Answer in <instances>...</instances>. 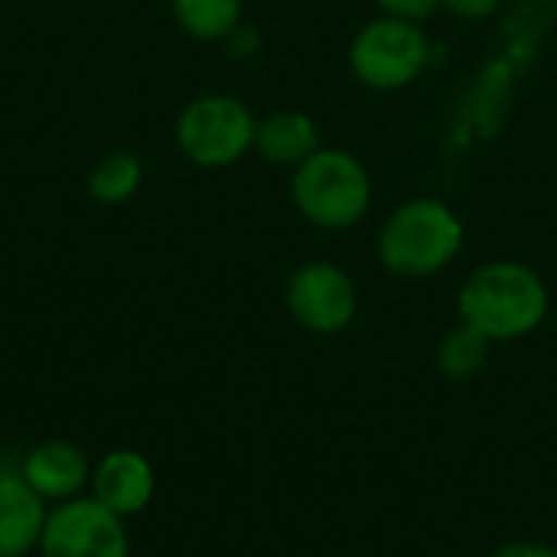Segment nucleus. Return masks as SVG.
I'll use <instances>...</instances> for the list:
<instances>
[{
  "mask_svg": "<svg viewBox=\"0 0 557 557\" xmlns=\"http://www.w3.org/2000/svg\"><path fill=\"white\" fill-rule=\"evenodd\" d=\"M49 509L23 476H0V557H23L39 545Z\"/></svg>",
  "mask_w": 557,
  "mask_h": 557,
  "instance_id": "obj_9",
  "label": "nucleus"
},
{
  "mask_svg": "<svg viewBox=\"0 0 557 557\" xmlns=\"http://www.w3.org/2000/svg\"><path fill=\"white\" fill-rule=\"evenodd\" d=\"M372 199V183L362 163L343 150H317L297 166L294 202L320 228L356 225Z\"/></svg>",
  "mask_w": 557,
  "mask_h": 557,
  "instance_id": "obj_3",
  "label": "nucleus"
},
{
  "mask_svg": "<svg viewBox=\"0 0 557 557\" xmlns=\"http://www.w3.org/2000/svg\"><path fill=\"white\" fill-rule=\"evenodd\" d=\"M255 131L258 124L238 98L202 95L180 114L176 144L199 166H228L248 153Z\"/></svg>",
  "mask_w": 557,
  "mask_h": 557,
  "instance_id": "obj_4",
  "label": "nucleus"
},
{
  "mask_svg": "<svg viewBox=\"0 0 557 557\" xmlns=\"http://www.w3.org/2000/svg\"><path fill=\"white\" fill-rule=\"evenodd\" d=\"M493 557H557V548L542 542H509Z\"/></svg>",
  "mask_w": 557,
  "mask_h": 557,
  "instance_id": "obj_17",
  "label": "nucleus"
},
{
  "mask_svg": "<svg viewBox=\"0 0 557 557\" xmlns=\"http://www.w3.org/2000/svg\"><path fill=\"white\" fill-rule=\"evenodd\" d=\"M180 26L196 39H222L238 26L242 0H173Z\"/></svg>",
  "mask_w": 557,
  "mask_h": 557,
  "instance_id": "obj_13",
  "label": "nucleus"
},
{
  "mask_svg": "<svg viewBox=\"0 0 557 557\" xmlns=\"http://www.w3.org/2000/svg\"><path fill=\"white\" fill-rule=\"evenodd\" d=\"M503 0H441V7H447L450 13L463 16V20H483L490 16Z\"/></svg>",
  "mask_w": 557,
  "mask_h": 557,
  "instance_id": "obj_16",
  "label": "nucleus"
},
{
  "mask_svg": "<svg viewBox=\"0 0 557 557\" xmlns=\"http://www.w3.org/2000/svg\"><path fill=\"white\" fill-rule=\"evenodd\" d=\"M140 180H144V166L134 153H111L88 176V193L91 199L114 206V202L131 199L140 189Z\"/></svg>",
  "mask_w": 557,
  "mask_h": 557,
  "instance_id": "obj_14",
  "label": "nucleus"
},
{
  "mask_svg": "<svg viewBox=\"0 0 557 557\" xmlns=\"http://www.w3.org/2000/svg\"><path fill=\"white\" fill-rule=\"evenodd\" d=\"M255 147L271 163L300 166L304 160H310L320 150V131L307 114L281 111V114H271L258 124Z\"/></svg>",
  "mask_w": 557,
  "mask_h": 557,
  "instance_id": "obj_11",
  "label": "nucleus"
},
{
  "mask_svg": "<svg viewBox=\"0 0 557 557\" xmlns=\"http://www.w3.org/2000/svg\"><path fill=\"white\" fill-rule=\"evenodd\" d=\"M463 245L460 219L437 199H414L392 212L379 235V255L392 274L428 277L447 268Z\"/></svg>",
  "mask_w": 557,
  "mask_h": 557,
  "instance_id": "obj_2",
  "label": "nucleus"
},
{
  "mask_svg": "<svg viewBox=\"0 0 557 557\" xmlns=\"http://www.w3.org/2000/svg\"><path fill=\"white\" fill-rule=\"evenodd\" d=\"M42 557H127L124 519L91 499H65L49 512L42 539Z\"/></svg>",
  "mask_w": 557,
  "mask_h": 557,
  "instance_id": "obj_6",
  "label": "nucleus"
},
{
  "mask_svg": "<svg viewBox=\"0 0 557 557\" xmlns=\"http://www.w3.org/2000/svg\"><path fill=\"white\" fill-rule=\"evenodd\" d=\"M486 356H490V339L467 323L450 330L437 346V366L454 382H470L476 372H483Z\"/></svg>",
  "mask_w": 557,
  "mask_h": 557,
  "instance_id": "obj_12",
  "label": "nucleus"
},
{
  "mask_svg": "<svg viewBox=\"0 0 557 557\" xmlns=\"http://www.w3.org/2000/svg\"><path fill=\"white\" fill-rule=\"evenodd\" d=\"M352 72L372 88H401L428 65L424 33L401 16L369 23L352 42Z\"/></svg>",
  "mask_w": 557,
  "mask_h": 557,
  "instance_id": "obj_5",
  "label": "nucleus"
},
{
  "mask_svg": "<svg viewBox=\"0 0 557 557\" xmlns=\"http://www.w3.org/2000/svg\"><path fill=\"white\" fill-rule=\"evenodd\" d=\"M548 313L542 277L519 261H493L473 271L460 290V317L490 343L522 339Z\"/></svg>",
  "mask_w": 557,
  "mask_h": 557,
  "instance_id": "obj_1",
  "label": "nucleus"
},
{
  "mask_svg": "<svg viewBox=\"0 0 557 557\" xmlns=\"http://www.w3.org/2000/svg\"><path fill=\"white\" fill-rule=\"evenodd\" d=\"M91 496L121 519L137 516L153 499V467L137 450H111L91 473Z\"/></svg>",
  "mask_w": 557,
  "mask_h": 557,
  "instance_id": "obj_8",
  "label": "nucleus"
},
{
  "mask_svg": "<svg viewBox=\"0 0 557 557\" xmlns=\"http://www.w3.org/2000/svg\"><path fill=\"white\" fill-rule=\"evenodd\" d=\"M20 476L42 496V499H75L78 490L88 483V460L69 441H46L33 447L23 460Z\"/></svg>",
  "mask_w": 557,
  "mask_h": 557,
  "instance_id": "obj_10",
  "label": "nucleus"
},
{
  "mask_svg": "<svg viewBox=\"0 0 557 557\" xmlns=\"http://www.w3.org/2000/svg\"><path fill=\"white\" fill-rule=\"evenodd\" d=\"M392 16H401V20H421L428 13H434L441 7V0H379Z\"/></svg>",
  "mask_w": 557,
  "mask_h": 557,
  "instance_id": "obj_15",
  "label": "nucleus"
},
{
  "mask_svg": "<svg viewBox=\"0 0 557 557\" xmlns=\"http://www.w3.org/2000/svg\"><path fill=\"white\" fill-rule=\"evenodd\" d=\"M287 310L310 333H339L356 317V287L346 271L326 261H310L287 284Z\"/></svg>",
  "mask_w": 557,
  "mask_h": 557,
  "instance_id": "obj_7",
  "label": "nucleus"
}]
</instances>
